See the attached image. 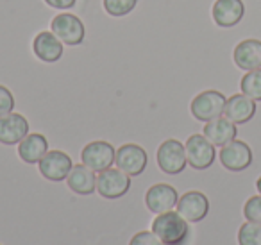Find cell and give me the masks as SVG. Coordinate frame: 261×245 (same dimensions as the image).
Instances as JSON below:
<instances>
[{
    "instance_id": "28",
    "label": "cell",
    "mask_w": 261,
    "mask_h": 245,
    "mask_svg": "<svg viewBox=\"0 0 261 245\" xmlns=\"http://www.w3.org/2000/svg\"><path fill=\"white\" fill-rule=\"evenodd\" d=\"M256 188H257V191H259V195H261V176H259V179L256 181Z\"/></svg>"
},
{
    "instance_id": "3",
    "label": "cell",
    "mask_w": 261,
    "mask_h": 245,
    "mask_svg": "<svg viewBox=\"0 0 261 245\" xmlns=\"http://www.w3.org/2000/svg\"><path fill=\"white\" fill-rule=\"evenodd\" d=\"M225 102H227V99L224 93L217 90H206L193 99L190 104V111H192L193 118L206 124L224 115Z\"/></svg>"
},
{
    "instance_id": "1",
    "label": "cell",
    "mask_w": 261,
    "mask_h": 245,
    "mask_svg": "<svg viewBox=\"0 0 261 245\" xmlns=\"http://www.w3.org/2000/svg\"><path fill=\"white\" fill-rule=\"evenodd\" d=\"M150 231L160 238L163 245H188L190 234H192L190 222L174 209L156 215Z\"/></svg>"
},
{
    "instance_id": "9",
    "label": "cell",
    "mask_w": 261,
    "mask_h": 245,
    "mask_svg": "<svg viewBox=\"0 0 261 245\" xmlns=\"http://www.w3.org/2000/svg\"><path fill=\"white\" fill-rule=\"evenodd\" d=\"M73 166V161L66 152L63 151H48L38 163V170L47 181L52 183H61L66 181L70 170Z\"/></svg>"
},
{
    "instance_id": "8",
    "label": "cell",
    "mask_w": 261,
    "mask_h": 245,
    "mask_svg": "<svg viewBox=\"0 0 261 245\" xmlns=\"http://www.w3.org/2000/svg\"><path fill=\"white\" fill-rule=\"evenodd\" d=\"M116 168H120L122 172H125L127 176L136 177L142 176L147 168V163H149V156L143 147L136 143H125L120 149H116Z\"/></svg>"
},
{
    "instance_id": "10",
    "label": "cell",
    "mask_w": 261,
    "mask_h": 245,
    "mask_svg": "<svg viewBox=\"0 0 261 245\" xmlns=\"http://www.w3.org/2000/svg\"><path fill=\"white\" fill-rule=\"evenodd\" d=\"M220 163L231 172H242L252 165V149L245 141L232 140L220 147Z\"/></svg>"
},
{
    "instance_id": "11",
    "label": "cell",
    "mask_w": 261,
    "mask_h": 245,
    "mask_svg": "<svg viewBox=\"0 0 261 245\" xmlns=\"http://www.w3.org/2000/svg\"><path fill=\"white\" fill-rule=\"evenodd\" d=\"M177 213L190 224H197L204 220L210 213V201L202 191H186L177 201Z\"/></svg>"
},
{
    "instance_id": "22",
    "label": "cell",
    "mask_w": 261,
    "mask_h": 245,
    "mask_svg": "<svg viewBox=\"0 0 261 245\" xmlns=\"http://www.w3.org/2000/svg\"><path fill=\"white\" fill-rule=\"evenodd\" d=\"M240 245H261V224L247 220L238 231Z\"/></svg>"
},
{
    "instance_id": "20",
    "label": "cell",
    "mask_w": 261,
    "mask_h": 245,
    "mask_svg": "<svg viewBox=\"0 0 261 245\" xmlns=\"http://www.w3.org/2000/svg\"><path fill=\"white\" fill-rule=\"evenodd\" d=\"M48 152V140L40 133L27 134L18 143V156L27 165H38Z\"/></svg>"
},
{
    "instance_id": "4",
    "label": "cell",
    "mask_w": 261,
    "mask_h": 245,
    "mask_svg": "<svg viewBox=\"0 0 261 245\" xmlns=\"http://www.w3.org/2000/svg\"><path fill=\"white\" fill-rule=\"evenodd\" d=\"M50 31L56 34L58 40H61L65 45L70 47H77L84 41L86 38V29L84 23L79 16L72 15V13H59L52 18Z\"/></svg>"
},
{
    "instance_id": "15",
    "label": "cell",
    "mask_w": 261,
    "mask_h": 245,
    "mask_svg": "<svg viewBox=\"0 0 261 245\" xmlns=\"http://www.w3.org/2000/svg\"><path fill=\"white\" fill-rule=\"evenodd\" d=\"M232 59H234L236 66L245 72L261 68V41L254 40V38L240 41L234 47Z\"/></svg>"
},
{
    "instance_id": "6",
    "label": "cell",
    "mask_w": 261,
    "mask_h": 245,
    "mask_svg": "<svg viewBox=\"0 0 261 245\" xmlns=\"http://www.w3.org/2000/svg\"><path fill=\"white\" fill-rule=\"evenodd\" d=\"M188 165L195 170H206L215 163V145L204 134H192L185 143Z\"/></svg>"
},
{
    "instance_id": "19",
    "label": "cell",
    "mask_w": 261,
    "mask_h": 245,
    "mask_svg": "<svg viewBox=\"0 0 261 245\" xmlns=\"http://www.w3.org/2000/svg\"><path fill=\"white\" fill-rule=\"evenodd\" d=\"M97 172L88 168L86 165H73L66 177L68 188L77 195H91L97 191Z\"/></svg>"
},
{
    "instance_id": "18",
    "label": "cell",
    "mask_w": 261,
    "mask_h": 245,
    "mask_svg": "<svg viewBox=\"0 0 261 245\" xmlns=\"http://www.w3.org/2000/svg\"><path fill=\"white\" fill-rule=\"evenodd\" d=\"M33 51L36 58L43 63H56L61 59L63 56V41L56 38V34L43 31V33L36 34L33 41Z\"/></svg>"
},
{
    "instance_id": "17",
    "label": "cell",
    "mask_w": 261,
    "mask_h": 245,
    "mask_svg": "<svg viewBox=\"0 0 261 245\" xmlns=\"http://www.w3.org/2000/svg\"><path fill=\"white\" fill-rule=\"evenodd\" d=\"M202 134L215 145V147H224L229 141L236 140L238 129H236L234 122H231V120L225 118V116H218V118L206 122Z\"/></svg>"
},
{
    "instance_id": "26",
    "label": "cell",
    "mask_w": 261,
    "mask_h": 245,
    "mask_svg": "<svg viewBox=\"0 0 261 245\" xmlns=\"http://www.w3.org/2000/svg\"><path fill=\"white\" fill-rule=\"evenodd\" d=\"M129 245H163L152 231H140L130 238Z\"/></svg>"
},
{
    "instance_id": "16",
    "label": "cell",
    "mask_w": 261,
    "mask_h": 245,
    "mask_svg": "<svg viewBox=\"0 0 261 245\" xmlns=\"http://www.w3.org/2000/svg\"><path fill=\"white\" fill-rule=\"evenodd\" d=\"M256 115V101H252L250 97L243 93H236L232 97L227 99L224 109V116L229 118L231 122L238 124H247L249 120H252V116Z\"/></svg>"
},
{
    "instance_id": "7",
    "label": "cell",
    "mask_w": 261,
    "mask_h": 245,
    "mask_svg": "<svg viewBox=\"0 0 261 245\" xmlns=\"http://www.w3.org/2000/svg\"><path fill=\"white\" fill-rule=\"evenodd\" d=\"M130 190V176L122 172L120 168H108L98 172L97 176V191L100 197L115 201Z\"/></svg>"
},
{
    "instance_id": "27",
    "label": "cell",
    "mask_w": 261,
    "mask_h": 245,
    "mask_svg": "<svg viewBox=\"0 0 261 245\" xmlns=\"http://www.w3.org/2000/svg\"><path fill=\"white\" fill-rule=\"evenodd\" d=\"M77 0H45V4L50 6L54 9H59V11H66V9H72L75 6Z\"/></svg>"
},
{
    "instance_id": "23",
    "label": "cell",
    "mask_w": 261,
    "mask_h": 245,
    "mask_svg": "<svg viewBox=\"0 0 261 245\" xmlns=\"http://www.w3.org/2000/svg\"><path fill=\"white\" fill-rule=\"evenodd\" d=\"M138 6V0H104V9L111 16H127L129 13L135 11Z\"/></svg>"
},
{
    "instance_id": "25",
    "label": "cell",
    "mask_w": 261,
    "mask_h": 245,
    "mask_svg": "<svg viewBox=\"0 0 261 245\" xmlns=\"http://www.w3.org/2000/svg\"><path fill=\"white\" fill-rule=\"evenodd\" d=\"M15 111V97L6 86L0 84V116H6Z\"/></svg>"
},
{
    "instance_id": "24",
    "label": "cell",
    "mask_w": 261,
    "mask_h": 245,
    "mask_svg": "<svg viewBox=\"0 0 261 245\" xmlns=\"http://www.w3.org/2000/svg\"><path fill=\"white\" fill-rule=\"evenodd\" d=\"M243 215L249 222L261 224V195H254L243 206Z\"/></svg>"
},
{
    "instance_id": "21",
    "label": "cell",
    "mask_w": 261,
    "mask_h": 245,
    "mask_svg": "<svg viewBox=\"0 0 261 245\" xmlns=\"http://www.w3.org/2000/svg\"><path fill=\"white\" fill-rule=\"evenodd\" d=\"M240 88H242V93L250 97L252 101H261V68L247 72L242 77Z\"/></svg>"
},
{
    "instance_id": "5",
    "label": "cell",
    "mask_w": 261,
    "mask_h": 245,
    "mask_svg": "<svg viewBox=\"0 0 261 245\" xmlns=\"http://www.w3.org/2000/svg\"><path fill=\"white\" fill-rule=\"evenodd\" d=\"M115 158H116V149L109 141L104 140L90 141L81 151V163L97 174L102 172V170L111 168L113 163H115Z\"/></svg>"
},
{
    "instance_id": "14",
    "label": "cell",
    "mask_w": 261,
    "mask_h": 245,
    "mask_svg": "<svg viewBox=\"0 0 261 245\" xmlns=\"http://www.w3.org/2000/svg\"><path fill=\"white\" fill-rule=\"evenodd\" d=\"M211 15L218 27L229 29L242 22L245 15V4L242 0H215Z\"/></svg>"
},
{
    "instance_id": "2",
    "label": "cell",
    "mask_w": 261,
    "mask_h": 245,
    "mask_svg": "<svg viewBox=\"0 0 261 245\" xmlns=\"http://www.w3.org/2000/svg\"><path fill=\"white\" fill-rule=\"evenodd\" d=\"M156 161L161 172L168 174V176H177L188 166L185 145L175 138L165 140L156 152Z\"/></svg>"
},
{
    "instance_id": "13",
    "label": "cell",
    "mask_w": 261,
    "mask_h": 245,
    "mask_svg": "<svg viewBox=\"0 0 261 245\" xmlns=\"http://www.w3.org/2000/svg\"><path fill=\"white\" fill-rule=\"evenodd\" d=\"M29 134V122L20 113H9L0 116V143L18 145Z\"/></svg>"
},
{
    "instance_id": "12",
    "label": "cell",
    "mask_w": 261,
    "mask_h": 245,
    "mask_svg": "<svg viewBox=\"0 0 261 245\" xmlns=\"http://www.w3.org/2000/svg\"><path fill=\"white\" fill-rule=\"evenodd\" d=\"M177 201H179L177 190H175L174 186H170V184H165V183L154 184L145 193V206L154 215L172 211V209L177 206Z\"/></svg>"
}]
</instances>
